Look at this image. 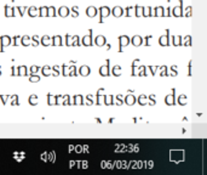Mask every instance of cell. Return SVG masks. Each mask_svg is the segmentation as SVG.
I'll return each instance as SVG.
<instances>
[{"label": "cell", "mask_w": 207, "mask_h": 175, "mask_svg": "<svg viewBox=\"0 0 207 175\" xmlns=\"http://www.w3.org/2000/svg\"><path fill=\"white\" fill-rule=\"evenodd\" d=\"M93 31L92 29H88V34L87 35H84L81 39V44L84 46H92L93 45Z\"/></svg>", "instance_id": "obj_2"}, {"label": "cell", "mask_w": 207, "mask_h": 175, "mask_svg": "<svg viewBox=\"0 0 207 175\" xmlns=\"http://www.w3.org/2000/svg\"><path fill=\"white\" fill-rule=\"evenodd\" d=\"M47 40H50V37L49 35H44L43 38H41V40H40V44H43L44 46H49L50 43L47 42Z\"/></svg>", "instance_id": "obj_28"}, {"label": "cell", "mask_w": 207, "mask_h": 175, "mask_svg": "<svg viewBox=\"0 0 207 175\" xmlns=\"http://www.w3.org/2000/svg\"><path fill=\"white\" fill-rule=\"evenodd\" d=\"M16 10L19 11V15H21V16H23V15H24V10H26V8H21V6H17Z\"/></svg>", "instance_id": "obj_42"}, {"label": "cell", "mask_w": 207, "mask_h": 175, "mask_svg": "<svg viewBox=\"0 0 207 175\" xmlns=\"http://www.w3.org/2000/svg\"><path fill=\"white\" fill-rule=\"evenodd\" d=\"M11 44V38L9 35H1L0 37V52H4L5 48Z\"/></svg>", "instance_id": "obj_7"}, {"label": "cell", "mask_w": 207, "mask_h": 175, "mask_svg": "<svg viewBox=\"0 0 207 175\" xmlns=\"http://www.w3.org/2000/svg\"><path fill=\"white\" fill-rule=\"evenodd\" d=\"M102 91H104V88H99V89L97 90V94H96V99H97V100H96L95 103L97 105V106L101 105V100H99V99H101V92H102Z\"/></svg>", "instance_id": "obj_26"}, {"label": "cell", "mask_w": 207, "mask_h": 175, "mask_svg": "<svg viewBox=\"0 0 207 175\" xmlns=\"http://www.w3.org/2000/svg\"><path fill=\"white\" fill-rule=\"evenodd\" d=\"M86 100H87V101H90V102H91V105H92V103H95V101L92 100V95H87V96H86Z\"/></svg>", "instance_id": "obj_49"}, {"label": "cell", "mask_w": 207, "mask_h": 175, "mask_svg": "<svg viewBox=\"0 0 207 175\" xmlns=\"http://www.w3.org/2000/svg\"><path fill=\"white\" fill-rule=\"evenodd\" d=\"M171 71H172V77L178 76V71H177V66L176 65H173V66L171 67Z\"/></svg>", "instance_id": "obj_37"}, {"label": "cell", "mask_w": 207, "mask_h": 175, "mask_svg": "<svg viewBox=\"0 0 207 175\" xmlns=\"http://www.w3.org/2000/svg\"><path fill=\"white\" fill-rule=\"evenodd\" d=\"M139 62V58H136V60H133V62L131 63V66H132V73H131V74H132V77H136L137 74H136V65Z\"/></svg>", "instance_id": "obj_27"}, {"label": "cell", "mask_w": 207, "mask_h": 175, "mask_svg": "<svg viewBox=\"0 0 207 175\" xmlns=\"http://www.w3.org/2000/svg\"><path fill=\"white\" fill-rule=\"evenodd\" d=\"M74 101H73V103L74 105H85L84 103V96L82 95H74Z\"/></svg>", "instance_id": "obj_20"}, {"label": "cell", "mask_w": 207, "mask_h": 175, "mask_svg": "<svg viewBox=\"0 0 207 175\" xmlns=\"http://www.w3.org/2000/svg\"><path fill=\"white\" fill-rule=\"evenodd\" d=\"M97 13H98V9L96 8V6H93V5L87 6V9H86V15H87L88 17L93 18L95 16H97Z\"/></svg>", "instance_id": "obj_14"}, {"label": "cell", "mask_w": 207, "mask_h": 175, "mask_svg": "<svg viewBox=\"0 0 207 175\" xmlns=\"http://www.w3.org/2000/svg\"><path fill=\"white\" fill-rule=\"evenodd\" d=\"M32 39V43L30 44H33L34 46H38L39 45V42H38V35H34L33 38H30Z\"/></svg>", "instance_id": "obj_39"}, {"label": "cell", "mask_w": 207, "mask_h": 175, "mask_svg": "<svg viewBox=\"0 0 207 175\" xmlns=\"http://www.w3.org/2000/svg\"><path fill=\"white\" fill-rule=\"evenodd\" d=\"M49 8H50V10L52 11V17H55V16L57 15V13H56V9H55V6H49Z\"/></svg>", "instance_id": "obj_47"}, {"label": "cell", "mask_w": 207, "mask_h": 175, "mask_svg": "<svg viewBox=\"0 0 207 175\" xmlns=\"http://www.w3.org/2000/svg\"><path fill=\"white\" fill-rule=\"evenodd\" d=\"M191 60H190V61H189V65H188V76L190 77L191 76Z\"/></svg>", "instance_id": "obj_46"}, {"label": "cell", "mask_w": 207, "mask_h": 175, "mask_svg": "<svg viewBox=\"0 0 207 175\" xmlns=\"http://www.w3.org/2000/svg\"><path fill=\"white\" fill-rule=\"evenodd\" d=\"M130 43L132 44L133 46H136V48H138V46H141L143 44V38L141 35H133L132 38L130 39Z\"/></svg>", "instance_id": "obj_13"}, {"label": "cell", "mask_w": 207, "mask_h": 175, "mask_svg": "<svg viewBox=\"0 0 207 175\" xmlns=\"http://www.w3.org/2000/svg\"><path fill=\"white\" fill-rule=\"evenodd\" d=\"M137 102L139 103L141 106H146V105L148 103V102H147V95H144V94H143V95H141L137 99Z\"/></svg>", "instance_id": "obj_23"}, {"label": "cell", "mask_w": 207, "mask_h": 175, "mask_svg": "<svg viewBox=\"0 0 207 175\" xmlns=\"http://www.w3.org/2000/svg\"><path fill=\"white\" fill-rule=\"evenodd\" d=\"M165 103H166L167 106L177 105V102H176V89L175 88L171 90V95H166V97H165Z\"/></svg>", "instance_id": "obj_4"}, {"label": "cell", "mask_w": 207, "mask_h": 175, "mask_svg": "<svg viewBox=\"0 0 207 175\" xmlns=\"http://www.w3.org/2000/svg\"><path fill=\"white\" fill-rule=\"evenodd\" d=\"M18 73H17V77H22V76H27V67L26 66H19L18 67Z\"/></svg>", "instance_id": "obj_22"}, {"label": "cell", "mask_w": 207, "mask_h": 175, "mask_svg": "<svg viewBox=\"0 0 207 175\" xmlns=\"http://www.w3.org/2000/svg\"><path fill=\"white\" fill-rule=\"evenodd\" d=\"M166 11H167V12H166V16H168V17H170V16H172V15H171V9H170V8H167V9H166Z\"/></svg>", "instance_id": "obj_50"}, {"label": "cell", "mask_w": 207, "mask_h": 175, "mask_svg": "<svg viewBox=\"0 0 207 175\" xmlns=\"http://www.w3.org/2000/svg\"><path fill=\"white\" fill-rule=\"evenodd\" d=\"M19 38H21V44H22L23 46H26V48H27V46H29V45H30V43L27 42V40H29V39H30V37H28V35H23V37H19Z\"/></svg>", "instance_id": "obj_24"}, {"label": "cell", "mask_w": 207, "mask_h": 175, "mask_svg": "<svg viewBox=\"0 0 207 175\" xmlns=\"http://www.w3.org/2000/svg\"><path fill=\"white\" fill-rule=\"evenodd\" d=\"M90 73H91V68L87 65H82L78 69V74H80L81 77H88Z\"/></svg>", "instance_id": "obj_10"}, {"label": "cell", "mask_w": 207, "mask_h": 175, "mask_svg": "<svg viewBox=\"0 0 207 175\" xmlns=\"http://www.w3.org/2000/svg\"><path fill=\"white\" fill-rule=\"evenodd\" d=\"M110 13H112L114 17L119 18V17H121L124 15V9L121 8V6H114V8L110 10Z\"/></svg>", "instance_id": "obj_12"}, {"label": "cell", "mask_w": 207, "mask_h": 175, "mask_svg": "<svg viewBox=\"0 0 207 175\" xmlns=\"http://www.w3.org/2000/svg\"><path fill=\"white\" fill-rule=\"evenodd\" d=\"M149 69L151 71V74L154 76V74H155V71L159 69V66H156V67H151V66H149Z\"/></svg>", "instance_id": "obj_44"}, {"label": "cell", "mask_w": 207, "mask_h": 175, "mask_svg": "<svg viewBox=\"0 0 207 175\" xmlns=\"http://www.w3.org/2000/svg\"><path fill=\"white\" fill-rule=\"evenodd\" d=\"M124 102H125L127 106H133L137 102V99L133 95H127L125 99H124Z\"/></svg>", "instance_id": "obj_17"}, {"label": "cell", "mask_w": 207, "mask_h": 175, "mask_svg": "<svg viewBox=\"0 0 207 175\" xmlns=\"http://www.w3.org/2000/svg\"><path fill=\"white\" fill-rule=\"evenodd\" d=\"M160 68L162 69V72L160 73V77H165V76H167V77H168V72H167V67H166V66H162V67H160Z\"/></svg>", "instance_id": "obj_34"}, {"label": "cell", "mask_w": 207, "mask_h": 175, "mask_svg": "<svg viewBox=\"0 0 207 175\" xmlns=\"http://www.w3.org/2000/svg\"><path fill=\"white\" fill-rule=\"evenodd\" d=\"M4 9H5V16L6 17H15V8H10L9 5H5L4 6Z\"/></svg>", "instance_id": "obj_16"}, {"label": "cell", "mask_w": 207, "mask_h": 175, "mask_svg": "<svg viewBox=\"0 0 207 175\" xmlns=\"http://www.w3.org/2000/svg\"><path fill=\"white\" fill-rule=\"evenodd\" d=\"M28 102H29L30 106H38V103H39L38 95H35V94H32V95L29 96V99H28Z\"/></svg>", "instance_id": "obj_19"}, {"label": "cell", "mask_w": 207, "mask_h": 175, "mask_svg": "<svg viewBox=\"0 0 207 175\" xmlns=\"http://www.w3.org/2000/svg\"><path fill=\"white\" fill-rule=\"evenodd\" d=\"M41 73H43V77H50V71H51V67L50 66H44L43 68H40Z\"/></svg>", "instance_id": "obj_21"}, {"label": "cell", "mask_w": 207, "mask_h": 175, "mask_svg": "<svg viewBox=\"0 0 207 175\" xmlns=\"http://www.w3.org/2000/svg\"><path fill=\"white\" fill-rule=\"evenodd\" d=\"M69 69H70V72H69V74H67V76H69V77H77L78 76V68L75 66H70Z\"/></svg>", "instance_id": "obj_25"}, {"label": "cell", "mask_w": 207, "mask_h": 175, "mask_svg": "<svg viewBox=\"0 0 207 175\" xmlns=\"http://www.w3.org/2000/svg\"><path fill=\"white\" fill-rule=\"evenodd\" d=\"M19 102H18V95H13L11 96V106H18Z\"/></svg>", "instance_id": "obj_30"}, {"label": "cell", "mask_w": 207, "mask_h": 175, "mask_svg": "<svg viewBox=\"0 0 207 175\" xmlns=\"http://www.w3.org/2000/svg\"><path fill=\"white\" fill-rule=\"evenodd\" d=\"M66 45L70 46V42H69V34H66Z\"/></svg>", "instance_id": "obj_48"}, {"label": "cell", "mask_w": 207, "mask_h": 175, "mask_svg": "<svg viewBox=\"0 0 207 175\" xmlns=\"http://www.w3.org/2000/svg\"><path fill=\"white\" fill-rule=\"evenodd\" d=\"M110 74H113V77L115 78H118L121 76V66L119 65H115L112 69H110Z\"/></svg>", "instance_id": "obj_15"}, {"label": "cell", "mask_w": 207, "mask_h": 175, "mask_svg": "<svg viewBox=\"0 0 207 175\" xmlns=\"http://www.w3.org/2000/svg\"><path fill=\"white\" fill-rule=\"evenodd\" d=\"M0 76H1V66H0Z\"/></svg>", "instance_id": "obj_54"}, {"label": "cell", "mask_w": 207, "mask_h": 175, "mask_svg": "<svg viewBox=\"0 0 207 175\" xmlns=\"http://www.w3.org/2000/svg\"><path fill=\"white\" fill-rule=\"evenodd\" d=\"M171 15H173L175 17H183L184 12H183V0H179V6H176L171 10Z\"/></svg>", "instance_id": "obj_5"}, {"label": "cell", "mask_w": 207, "mask_h": 175, "mask_svg": "<svg viewBox=\"0 0 207 175\" xmlns=\"http://www.w3.org/2000/svg\"><path fill=\"white\" fill-rule=\"evenodd\" d=\"M185 11H187V12L184 13V16H185V17H190V16H191V6H189V8L185 10Z\"/></svg>", "instance_id": "obj_41"}, {"label": "cell", "mask_w": 207, "mask_h": 175, "mask_svg": "<svg viewBox=\"0 0 207 175\" xmlns=\"http://www.w3.org/2000/svg\"><path fill=\"white\" fill-rule=\"evenodd\" d=\"M147 100L150 101V105H151V106H154V105L156 103V100H155V95H154V94H151V95L147 96Z\"/></svg>", "instance_id": "obj_32"}, {"label": "cell", "mask_w": 207, "mask_h": 175, "mask_svg": "<svg viewBox=\"0 0 207 175\" xmlns=\"http://www.w3.org/2000/svg\"><path fill=\"white\" fill-rule=\"evenodd\" d=\"M57 13H58V16H61V17H63V18H64V17H67V16L70 15V9H69L68 6L63 5V6H61V8L58 9Z\"/></svg>", "instance_id": "obj_11"}, {"label": "cell", "mask_w": 207, "mask_h": 175, "mask_svg": "<svg viewBox=\"0 0 207 175\" xmlns=\"http://www.w3.org/2000/svg\"><path fill=\"white\" fill-rule=\"evenodd\" d=\"M135 16L136 17H139V12H138V10H139V6H138V5H135Z\"/></svg>", "instance_id": "obj_45"}, {"label": "cell", "mask_w": 207, "mask_h": 175, "mask_svg": "<svg viewBox=\"0 0 207 175\" xmlns=\"http://www.w3.org/2000/svg\"><path fill=\"white\" fill-rule=\"evenodd\" d=\"M141 69H142V71H141L139 73H138V76H144V77H146V76H147V72H146V67H144V66H142V67H141Z\"/></svg>", "instance_id": "obj_40"}, {"label": "cell", "mask_w": 207, "mask_h": 175, "mask_svg": "<svg viewBox=\"0 0 207 175\" xmlns=\"http://www.w3.org/2000/svg\"><path fill=\"white\" fill-rule=\"evenodd\" d=\"M93 44H96V45L98 46V48H102V46L107 45V44H108V42H107V38H106L104 35H97V37L95 38Z\"/></svg>", "instance_id": "obj_9"}, {"label": "cell", "mask_w": 207, "mask_h": 175, "mask_svg": "<svg viewBox=\"0 0 207 175\" xmlns=\"http://www.w3.org/2000/svg\"><path fill=\"white\" fill-rule=\"evenodd\" d=\"M29 82H30V83H38V82H40V76L30 74V77H29Z\"/></svg>", "instance_id": "obj_29"}, {"label": "cell", "mask_w": 207, "mask_h": 175, "mask_svg": "<svg viewBox=\"0 0 207 175\" xmlns=\"http://www.w3.org/2000/svg\"><path fill=\"white\" fill-rule=\"evenodd\" d=\"M170 31L166 29V33H165L164 35H161L160 38H159V45H161V46H170Z\"/></svg>", "instance_id": "obj_6"}, {"label": "cell", "mask_w": 207, "mask_h": 175, "mask_svg": "<svg viewBox=\"0 0 207 175\" xmlns=\"http://www.w3.org/2000/svg\"><path fill=\"white\" fill-rule=\"evenodd\" d=\"M34 10H38V9L35 8V6H30V8H28V15H29L30 17H35V16H38L37 13H34V12H33Z\"/></svg>", "instance_id": "obj_31"}, {"label": "cell", "mask_w": 207, "mask_h": 175, "mask_svg": "<svg viewBox=\"0 0 207 175\" xmlns=\"http://www.w3.org/2000/svg\"><path fill=\"white\" fill-rule=\"evenodd\" d=\"M98 73L101 77H110V58H107L106 65L99 67Z\"/></svg>", "instance_id": "obj_1"}, {"label": "cell", "mask_w": 207, "mask_h": 175, "mask_svg": "<svg viewBox=\"0 0 207 175\" xmlns=\"http://www.w3.org/2000/svg\"><path fill=\"white\" fill-rule=\"evenodd\" d=\"M124 97H122V95H120V94H119V95H116V100H118L119 101V105H122L124 103V100H122Z\"/></svg>", "instance_id": "obj_43"}, {"label": "cell", "mask_w": 207, "mask_h": 175, "mask_svg": "<svg viewBox=\"0 0 207 175\" xmlns=\"http://www.w3.org/2000/svg\"><path fill=\"white\" fill-rule=\"evenodd\" d=\"M98 13H99L98 23H103L104 22V17L110 15V8H108V6H101V8L98 9Z\"/></svg>", "instance_id": "obj_3"}, {"label": "cell", "mask_w": 207, "mask_h": 175, "mask_svg": "<svg viewBox=\"0 0 207 175\" xmlns=\"http://www.w3.org/2000/svg\"><path fill=\"white\" fill-rule=\"evenodd\" d=\"M15 69H16V68H15V67L12 66V67H11V76H12V77L15 76Z\"/></svg>", "instance_id": "obj_51"}, {"label": "cell", "mask_w": 207, "mask_h": 175, "mask_svg": "<svg viewBox=\"0 0 207 175\" xmlns=\"http://www.w3.org/2000/svg\"><path fill=\"white\" fill-rule=\"evenodd\" d=\"M177 99H178V100H176V102H178L179 106H185V105L188 103V96H187V95H184V94L179 95Z\"/></svg>", "instance_id": "obj_18"}, {"label": "cell", "mask_w": 207, "mask_h": 175, "mask_svg": "<svg viewBox=\"0 0 207 175\" xmlns=\"http://www.w3.org/2000/svg\"><path fill=\"white\" fill-rule=\"evenodd\" d=\"M51 71H53V76H55V77H57V76L59 74L58 66H53V67H51Z\"/></svg>", "instance_id": "obj_38"}, {"label": "cell", "mask_w": 207, "mask_h": 175, "mask_svg": "<svg viewBox=\"0 0 207 175\" xmlns=\"http://www.w3.org/2000/svg\"><path fill=\"white\" fill-rule=\"evenodd\" d=\"M184 39H185V43H184L183 45H185V46L189 45V46H190V45H191V35H187Z\"/></svg>", "instance_id": "obj_36"}, {"label": "cell", "mask_w": 207, "mask_h": 175, "mask_svg": "<svg viewBox=\"0 0 207 175\" xmlns=\"http://www.w3.org/2000/svg\"><path fill=\"white\" fill-rule=\"evenodd\" d=\"M130 44V37L127 35H120L119 37V52L124 51V48Z\"/></svg>", "instance_id": "obj_8"}, {"label": "cell", "mask_w": 207, "mask_h": 175, "mask_svg": "<svg viewBox=\"0 0 207 175\" xmlns=\"http://www.w3.org/2000/svg\"><path fill=\"white\" fill-rule=\"evenodd\" d=\"M149 38H151V35H147V37H146V39H147V40H149ZM146 45H147V46H149V42H147V43H146Z\"/></svg>", "instance_id": "obj_52"}, {"label": "cell", "mask_w": 207, "mask_h": 175, "mask_svg": "<svg viewBox=\"0 0 207 175\" xmlns=\"http://www.w3.org/2000/svg\"><path fill=\"white\" fill-rule=\"evenodd\" d=\"M130 9H131L130 6H127V8H126V11H130ZM126 16H127V17H130V12H127V15H126Z\"/></svg>", "instance_id": "obj_53"}, {"label": "cell", "mask_w": 207, "mask_h": 175, "mask_svg": "<svg viewBox=\"0 0 207 175\" xmlns=\"http://www.w3.org/2000/svg\"><path fill=\"white\" fill-rule=\"evenodd\" d=\"M39 69H40V67H38V66H32L30 67V74H35L37 72H39Z\"/></svg>", "instance_id": "obj_35"}, {"label": "cell", "mask_w": 207, "mask_h": 175, "mask_svg": "<svg viewBox=\"0 0 207 175\" xmlns=\"http://www.w3.org/2000/svg\"><path fill=\"white\" fill-rule=\"evenodd\" d=\"M72 16L73 17H78L79 16V11H78V6H73L72 8Z\"/></svg>", "instance_id": "obj_33"}]
</instances>
